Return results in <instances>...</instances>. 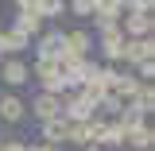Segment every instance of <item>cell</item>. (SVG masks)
<instances>
[{
	"label": "cell",
	"instance_id": "obj_4",
	"mask_svg": "<svg viewBox=\"0 0 155 151\" xmlns=\"http://www.w3.org/2000/svg\"><path fill=\"white\" fill-rule=\"evenodd\" d=\"M120 35L124 39L155 35V16H147V12H124V16H120Z\"/></svg>",
	"mask_w": 155,
	"mask_h": 151
},
{
	"label": "cell",
	"instance_id": "obj_26",
	"mask_svg": "<svg viewBox=\"0 0 155 151\" xmlns=\"http://www.w3.org/2000/svg\"><path fill=\"white\" fill-rule=\"evenodd\" d=\"M0 140H4V132H0Z\"/></svg>",
	"mask_w": 155,
	"mask_h": 151
},
{
	"label": "cell",
	"instance_id": "obj_8",
	"mask_svg": "<svg viewBox=\"0 0 155 151\" xmlns=\"http://www.w3.org/2000/svg\"><path fill=\"white\" fill-rule=\"evenodd\" d=\"M58 54H62V31L51 27V31H43V35L35 39V58H43V62H58Z\"/></svg>",
	"mask_w": 155,
	"mask_h": 151
},
{
	"label": "cell",
	"instance_id": "obj_12",
	"mask_svg": "<svg viewBox=\"0 0 155 151\" xmlns=\"http://www.w3.org/2000/svg\"><path fill=\"white\" fill-rule=\"evenodd\" d=\"M151 143H155V128L151 124H136V128L124 132V147H132V151H151Z\"/></svg>",
	"mask_w": 155,
	"mask_h": 151
},
{
	"label": "cell",
	"instance_id": "obj_21",
	"mask_svg": "<svg viewBox=\"0 0 155 151\" xmlns=\"http://www.w3.org/2000/svg\"><path fill=\"white\" fill-rule=\"evenodd\" d=\"M97 23V35H109V31H120V19H105V16H93Z\"/></svg>",
	"mask_w": 155,
	"mask_h": 151
},
{
	"label": "cell",
	"instance_id": "obj_5",
	"mask_svg": "<svg viewBox=\"0 0 155 151\" xmlns=\"http://www.w3.org/2000/svg\"><path fill=\"white\" fill-rule=\"evenodd\" d=\"M27 113L35 116L39 124L58 120V116H62V97H54V93H35L31 101H27Z\"/></svg>",
	"mask_w": 155,
	"mask_h": 151
},
{
	"label": "cell",
	"instance_id": "obj_25",
	"mask_svg": "<svg viewBox=\"0 0 155 151\" xmlns=\"http://www.w3.org/2000/svg\"><path fill=\"white\" fill-rule=\"evenodd\" d=\"M81 151H101V147H93V143H89V147H81Z\"/></svg>",
	"mask_w": 155,
	"mask_h": 151
},
{
	"label": "cell",
	"instance_id": "obj_11",
	"mask_svg": "<svg viewBox=\"0 0 155 151\" xmlns=\"http://www.w3.org/2000/svg\"><path fill=\"white\" fill-rule=\"evenodd\" d=\"M140 85H143V81H140V77L132 74V70H116V81H113V97H120V101L128 105V101H132V97L140 93Z\"/></svg>",
	"mask_w": 155,
	"mask_h": 151
},
{
	"label": "cell",
	"instance_id": "obj_2",
	"mask_svg": "<svg viewBox=\"0 0 155 151\" xmlns=\"http://www.w3.org/2000/svg\"><path fill=\"white\" fill-rule=\"evenodd\" d=\"M27 70H31V77L39 81V93H54V97L66 93V81H62V74H58L54 62H43V58H35V66H27Z\"/></svg>",
	"mask_w": 155,
	"mask_h": 151
},
{
	"label": "cell",
	"instance_id": "obj_1",
	"mask_svg": "<svg viewBox=\"0 0 155 151\" xmlns=\"http://www.w3.org/2000/svg\"><path fill=\"white\" fill-rule=\"evenodd\" d=\"M62 116H66L70 124H85V120L97 116V105L81 93V89H70V93H62Z\"/></svg>",
	"mask_w": 155,
	"mask_h": 151
},
{
	"label": "cell",
	"instance_id": "obj_7",
	"mask_svg": "<svg viewBox=\"0 0 155 151\" xmlns=\"http://www.w3.org/2000/svg\"><path fill=\"white\" fill-rule=\"evenodd\" d=\"M23 116H27V101H23L16 89H8V93L0 97V128H4V124H19Z\"/></svg>",
	"mask_w": 155,
	"mask_h": 151
},
{
	"label": "cell",
	"instance_id": "obj_20",
	"mask_svg": "<svg viewBox=\"0 0 155 151\" xmlns=\"http://www.w3.org/2000/svg\"><path fill=\"white\" fill-rule=\"evenodd\" d=\"M132 74L140 77V81H151V77H155V58H143V62H136V66H132Z\"/></svg>",
	"mask_w": 155,
	"mask_h": 151
},
{
	"label": "cell",
	"instance_id": "obj_19",
	"mask_svg": "<svg viewBox=\"0 0 155 151\" xmlns=\"http://www.w3.org/2000/svg\"><path fill=\"white\" fill-rule=\"evenodd\" d=\"M66 12H74V16L89 19V16H93V0H66Z\"/></svg>",
	"mask_w": 155,
	"mask_h": 151
},
{
	"label": "cell",
	"instance_id": "obj_3",
	"mask_svg": "<svg viewBox=\"0 0 155 151\" xmlns=\"http://www.w3.org/2000/svg\"><path fill=\"white\" fill-rule=\"evenodd\" d=\"M58 58H93V35L81 31V27L62 31V54Z\"/></svg>",
	"mask_w": 155,
	"mask_h": 151
},
{
	"label": "cell",
	"instance_id": "obj_15",
	"mask_svg": "<svg viewBox=\"0 0 155 151\" xmlns=\"http://www.w3.org/2000/svg\"><path fill=\"white\" fill-rule=\"evenodd\" d=\"M128 105H136L143 116H151V109H155V89H151V81H143V85H140V93H136Z\"/></svg>",
	"mask_w": 155,
	"mask_h": 151
},
{
	"label": "cell",
	"instance_id": "obj_9",
	"mask_svg": "<svg viewBox=\"0 0 155 151\" xmlns=\"http://www.w3.org/2000/svg\"><path fill=\"white\" fill-rule=\"evenodd\" d=\"M0 77H4L8 89H19L23 81H31V70H27L23 58H4V62H0Z\"/></svg>",
	"mask_w": 155,
	"mask_h": 151
},
{
	"label": "cell",
	"instance_id": "obj_27",
	"mask_svg": "<svg viewBox=\"0 0 155 151\" xmlns=\"http://www.w3.org/2000/svg\"><path fill=\"white\" fill-rule=\"evenodd\" d=\"M0 62H4V58H0Z\"/></svg>",
	"mask_w": 155,
	"mask_h": 151
},
{
	"label": "cell",
	"instance_id": "obj_17",
	"mask_svg": "<svg viewBox=\"0 0 155 151\" xmlns=\"http://www.w3.org/2000/svg\"><path fill=\"white\" fill-rule=\"evenodd\" d=\"M93 16L120 19V16H124V0H93Z\"/></svg>",
	"mask_w": 155,
	"mask_h": 151
},
{
	"label": "cell",
	"instance_id": "obj_23",
	"mask_svg": "<svg viewBox=\"0 0 155 151\" xmlns=\"http://www.w3.org/2000/svg\"><path fill=\"white\" fill-rule=\"evenodd\" d=\"M0 151H27L23 140H0Z\"/></svg>",
	"mask_w": 155,
	"mask_h": 151
},
{
	"label": "cell",
	"instance_id": "obj_6",
	"mask_svg": "<svg viewBox=\"0 0 155 151\" xmlns=\"http://www.w3.org/2000/svg\"><path fill=\"white\" fill-rule=\"evenodd\" d=\"M124 43H128V39L120 35V31H109V35H97V39H93V47L101 51L105 66H120V58H124Z\"/></svg>",
	"mask_w": 155,
	"mask_h": 151
},
{
	"label": "cell",
	"instance_id": "obj_22",
	"mask_svg": "<svg viewBox=\"0 0 155 151\" xmlns=\"http://www.w3.org/2000/svg\"><path fill=\"white\" fill-rule=\"evenodd\" d=\"M16 4V12H31V16H39V0H12Z\"/></svg>",
	"mask_w": 155,
	"mask_h": 151
},
{
	"label": "cell",
	"instance_id": "obj_18",
	"mask_svg": "<svg viewBox=\"0 0 155 151\" xmlns=\"http://www.w3.org/2000/svg\"><path fill=\"white\" fill-rule=\"evenodd\" d=\"M66 16V0H39V19H58Z\"/></svg>",
	"mask_w": 155,
	"mask_h": 151
},
{
	"label": "cell",
	"instance_id": "obj_14",
	"mask_svg": "<svg viewBox=\"0 0 155 151\" xmlns=\"http://www.w3.org/2000/svg\"><path fill=\"white\" fill-rule=\"evenodd\" d=\"M12 27H16V31L27 39V43H35V39L43 35V19H39V16H31V12H16Z\"/></svg>",
	"mask_w": 155,
	"mask_h": 151
},
{
	"label": "cell",
	"instance_id": "obj_10",
	"mask_svg": "<svg viewBox=\"0 0 155 151\" xmlns=\"http://www.w3.org/2000/svg\"><path fill=\"white\" fill-rule=\"evenodd\" d=\"M143 58H155V35H147V39H128V43H124V58H120V62L136 66V62H143Z\"/></svg>",
	"mask_w": 155,
	"mask_h": 151
},
{
	"label": "cell",
	"instance_id": "obj_24",
	"mask_svg": "<svg viewBox=\"0 0 155 151\" xmlns=\"http://www.w3.org/2000/svg\"><path fill=\"white\" fill-rule=\"evenodd\" d=\"M27 151H58V147H51V143H43V140H39V143H27Z\"/></svg>",
	"mask_w": 155,
	"mask_h": 151
},
{
	"label": "cell",
	"instance_id": "obj_13",
	"mask_svg": "<svg viewBox=\"0 0 155 151\" xmlns=\"http://www.w3.org/2000/svg\"><path fill=\"white\" fill-rule=\"evenodd\" d=\"M39 132H43V143H51V147H62V143H66V136H70V120H66V116H58V120H47V124H39Z\"/></svg>",
	"mask_w": 155,
	"mask_h": 151
},
{
	"label": "cell",
	"instance_id": "obj_16",
	"mask_svg": "<svg viewBox=\"0 0 155 151\" xmlns=\"http://www.w3.org/2000/svg\"><path fill=\"white\" fill-rule=\"evenodd\" d=\"M120 109H124V101H120V97H113V93H105L101 101H97V116H101V120H116V116H120Z\"/></svg>",
	"mask_w": 155,
	"mask_h": 151
},
{
	"label": "cell",
	"instance_id": "obj_28",
	"mask_svg": "<svg viewBox=\"0 0 155 151\" xmlns=\"http://www.w3.org/2000/svg\"><path fill=\"white\" fill-rule=\"evenodd\" d=\"M0 31H4V27H0Z\"/></svg>",
	"mask_w": 155,
	"mask_h": 151
}]
</instances>
